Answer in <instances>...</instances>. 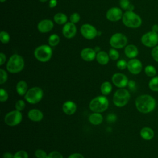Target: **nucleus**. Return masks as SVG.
Listing matches in <instances>:
<instances>
[{
    "label": "nucleus",
    "mask_w": 158,
    "mask_h": 158,
    "mask_svg": "<svg viewBox=\"0 0 158 158\" xmlns=\"http://www.w3.org/2000/svg\"><path fill=\"white\" fill-rule=\"evenodd\" d=\"M27 115L30 120L35 122H40L43 118V112L37 109H33L30 110Z\"/></svg>",
    "instance_id": "a211bd4d"
},
{
    "label": "nucleus",
    "mask_w": 158,
    "mask_h": 158,
    "mask_svg": "<svg viewBox=\"0 0 158 158\" xmlns=\"http://www.w3.org/2000/svg\"><path fill=\"white\" fill-rule=\"evenodd\" d=\"M128 40L127 36L121 33L114 34L110 38L109 43L115 49H121L125 47L127 44Z\"/></svg>",
    "instance_id": "6e6552de"
},
{
    "label": "nucleus",
    "mask_w": 158,
    "mask_h": 158,
    "mask_svg": "<svg viewBox=\"0 0 158 158\" xmlns=\"http://www.w3.org/2000/svg\"><path fill=\"white\" fill-rule=\"evenodd\" d=\"M109 56L110 59L113 60H116L119 57V52L115 48H111L109 50Z\"/></svg>",
    "instance_id": "2f4dec72"
},
{
    "label": "nucleus",
    "mask_w": 158,
    "mask_h": 158,
    "mask_svg": "<svg viewBox=\"0 0 158 158\" xmlns=\"http://www.w3.org/2000/svg\"><path fill=\"white\" fill-rule=\"evenodd\" d=\"M7 80V72L2 69H0V84L2 85L6 82Z\"/></svg>",
    "instance_id": "f704fd0d"
},
{
    "label": "nucleus",
    "mask_w": 158,
    "mask_h": 158,
    "mask_svg": "<svg viewBox=\"0 0 158 158\" xmlns=\"http://www.w3.org/2000/svg\"><path fill=\"white\" fill-rule=\"evenodd\" d=\"M60 41V38L57 34L51 35L48 38V43L50 46H57Z\"/></svg>",
    "instance_id": "c756f323"
},
{
    "label": "nucleus",
    "mask_w": 158,
    "mask_h": 158,
    "mask_svg": "<svg viewBox=\"0 0 158 158\" xmlns=\"http://www.w3.org/2000/svg\"><path fill=\"white\" fill-rule=\"evenodd\" d=\"M88 120L89 122L94 125H98L102 122L103 117L101 113L93 112L89 116Z\"/></svg>",
    "instance_id": "b1692460"
},
{
    "label": "nucleus",
    "mask_w": 158,
    "mask_h": 158,
    "mask_svg": "<svg viewBox=\"0 0 158 158\" xmlns=\"http://www.w3.org/2000/svg\"><path fill=\"white\" fill-rule=\"evenodd\" d=\"M80 32L82 36L87 40H93L97 35L98 31L96 28L88 23L83 24L80 28Z\"/></svg>",
    "instance_id": "9b49d317"
},
{
    "label": "nucleus",
    "mask_w": 158,
    "mask_h": 158,
    "mask_svg": "<svg viewBox=\"0 0 158 158\" xmlns=\"http://www.w3.org/2000/svg\"><path fill=\"white\" fill-rule=\"evenodd\" d=\"M0 40L2 43L3 44H7L10 41V35L9 34L5 31H2L0 33Z\"/></svg>",
    "instance_id": "7c9ffc66"
},
{
    "label": "nucleus",
    "mask_w": 158,
    "mask_h": 158,
    "mask_svg": "<svg viewBox=\"0 0 158 158\" xmlns=\"http://www.w3.org/2000/svg\"><path fill=\"white\" fill-rule=\"evenodd\" d=\"M35 156L36 158H46L48 154L44 150L38 149L35 151Z\"/></svg>",
    "instance_id": "e433bc0d"
},
{
    "label": "nucleus",
    "mask_w": 158,
    "mask_h": 158,
    "mask_svg": "<svg viewBox=\"0 0 158 158\" xmlns=\"http://www.w3.org/2000/svg\"><path fill=\"white\" fill-rule=\"evenodd\" d=\"M125 56L130 59L135 58L138 54V49L134 44H128L124 49Z\"/></svg>",
    "instance_id": "aec40b11"
},
{
    "label": "nucleus",
    "mask_w": 158,
    "mask_h": 158,
    "mask_svg": "<svg viewBox=\"0 0 158 158\" xmlns=\"http://www.w3.org/2000/svg\"><path fill=\"white\" fill-rule=\"evenodd\" d=\"M122 10L117 7L109 9L106 12V18L111 22H117L122 19L123 17Z\"/></svg>",
    "instance_id": "ddd939ff"
},
{
    "label": "nucleus",
    "mask_w": 158,
    "mask_h": 158,
    "mask_svg": "<svg viewBox=\"0 0 158 158\" xmlns=\"http://www.w3.org/2000/svg\"><path fill=\"white\" fill-rule=\"evenodd\" d=\"M28 85L24 80H20L16 85V91L19 95L25 96L28 91Z\"/></svg>",
    "instance_id": "5701e85b"
},
{
    "label": "nucleus",
    "mask_w": 158,
    "mask_h": 158,
    "mask_svg": "<svg viewBox=\"0 0 158 158\" xmlns=\"http://www.w3.org/2000/svg\"><path fill=\"white\" fill-rule=\"evenodd\" d=\"M6 60V56L3 52L0 53V65H2Z\"/></svg>",
    "instance_id": "c03bdc74"
},
{
    "label": "nucleus",
    "mask_w": 158,
    "mask_h": 158,
    "mask_svg": "<svg viewBox=\"0 0 158 158\" xmlns=\"http://www.w3.org/2000/svg\"><path fill=\"white\" fill-rule=\"evenodd\" d=\"M76 33L77 27L75 23L70 22L65 23L62 28V34L66 38H72L75 36Z\"/></svg>",
    "instance_id": "2eb2a0df"
},
{
    "label": "nucleus",
    "mask_w": 158,
    "mask_h": 158,
    "mask_svg": "<svg viewBox=\"0 0 158 158\" xmlns=\"http://www.w3.org/2000/svg\"><path fill=\"white\" fill-rule=\"evenodd\" d=\"M25 65L23 57L17 54L12 55L6 65V69L11 73H17L21 72Z\"/></svg>",
    "instance_id": "f03ea898"
},
{
    "label": "nucleus",
    "mask_w": 158,
    "mask_h": 158,
    "mask_svg": "<svg viewBox=\"0 0 158 158\" xmlns=\"http://www.w3.org/2000/svg\"><path fill=\"white\" fill-rule=\"evenodd\" d=\"M54 20L57 24H59V25L65 24L67 21V17L64 13H62V12L57 13L54 16Z\"/></svg>",
    "instance_id": "393cba45"
},
{
    "label": "nucleus",
    "mask_w": 158,
    "mask_h": 158,
    "mask_svg": "<svg viewBox=\"0 0 158 158\" xmlns=\"http://www.w3.org/2000/svg\"><path fill=\"white\" fill-rule=\"evenodd\" d=\"M46 158H64V157L59 152L57 151H53L48 154Z\"/></svg>",
    "instance_id": "ea45409f"
},
{
    "label": "nucleus",
    "mask_w": 158,
    "mask_h": 158,
    "mask_svg": "<svg viewBox=\"0 0 158 158\" xmlns=\"http://www.w3.org/2000/svg\"><path fill=\"white\" fill-rule=\"evenodd\" d=\"M117 67L120 70H124L127 68V62L125 60L120 59L117 62Z\"/></svg>",
    "instance_id": "4c0bfd02"
},
{
    "label": "nucleus",
    "mask_w": 158,
    "mask_h": 158,
    "mask_svg": "<svg viewBox=\"0 0 158 158\" xmlns=\"http://www.w3.org/2000/svg\"><path fill=\"white\" fill-rule=\"evenodd\" d=\"M157 158H158V157H157Z\"/></svg>",
    "instance_id": "603ef678"
},
{
    "label": "nucleus",
    "mask_w": 158,
    "mask_h": 158,
    "mask_svg": "<svg viewBox=\"0 0 158 158\" xmlns=\"http://www.w3.org/2000/svg\"><path fill=\"white\" fill-rule=\"evenodd\" d=\"M62 110L67 115H72L77 110L76 104L72 101H67L62 105Z\"/></svg>",
    "instance_id": "6ab92c4d"
},
{
    "label": "nucleus",
    "mask_w": 158,
    "mask_h": 158,
    "mask_svg": "<svg viewBox=\"0 0 158 158\" xmlns=\"http://www.w3.org/2000/svg\"><path fill=\"white\" fill-rule=\"evenodd\" d=\"M22 120V114L17 110H12L8 112L4 117V122L10 127H14L19 125Z\"/></svg>",
    "instance_id": "1a4fd4ad"
},
{
    "label": "nucleus",
    "mask_w": 158,
    "mask_h": 158,
    "mask_svg": "<svg viewBox=\"0 0 158 158\" xmlns=\"http://www.w3.org/2000/svg\"><path fill=\"white\" fill-rule=\"evenodd\" d=\"M3 158H14V155L9 152H4L2 156Z\"/></svg>",
    "instance_id": "de8ad7c7"
},
{
    "label": "nucleus",
    "mask_w": 158,
    "mask_h": 158,
    "mask_svg": "<svg viewBox=\"0 0 158 158\" xmlns=\"http://www.w3.org/2000/svg\"><path fill=\"white\" fill-rule=\"evenodd\" d=\"M117 120V116L114 114H109L107 117V120L109 123H113Z\"/></svg>",
    "instance_id": "79ce46f5"
},
{
    "label": "nucleus",
    "mask_w": 158,
    "mask_h": 158,
    "mask_svg": "<svg viewBox=\"0 0 158 158\" xmlns=\"http://www.w3.org/2000/svg\"><path fill=\"white\" fill-rule=\"evenodd\" d=\"M127 69L128 71L134 75L139 74L143 69L141 62L137 59H131L127 62Z\"/></svg>",
    "instance_id": "4468645a"
},
{
    "label": "nucleus",
    "mask_w": 158,
    "mask_h": 158,
    "mask_svg": "<svg viewBox=\"0 0 158 158\" xmlns=\"http://www.w3.org/2000/svg\"><path fill=\"white\" fill-rule=\"evenodd\" d=\"M108 107L109 101L104 96H98L94 98L89 104V107L93 112H103L107 109Z\"/></svg>",
    "instance_id": "20e7f679"
},
{
    "label": "nucleus",
    "mask_w": 158,
    "mask_h": 158,
    "mask_svg": "<svg viewBox=\"0 0 158 158\" xmlns=\"http://www.w3.org/2000/svg\"><path fill=\"white\" fill-rule=\"evenodd\" d=\"M43 89L38 86H35L30 88L26 94H25L24 98L26 101L31 104L38 103L43 98Z\"/></svg>",
    "instance_id": "0eeeda50"
},
{
    "label": "nucleus",
    "mask_w": 158,
    "mask_h": 158,
    "mask_svg": "<svg viewBox=\"0 0 158 158\" xmlns=\"http://www.w3.org/2000/svg\"><path fill=\"white\" fill-rule=\"evenodd\" d=\"M119 3L121 8L123 10L133 11L135 8L134 6L131 4L130 0H120Z\"/></svg>",
    "instance_id": "bb28decb"
},
{
    "label": "nucleus",
    "mask_w": 158,
    "mask_h": 158,
    "mask_svg": "<svg viewBox=\"0 0 158 158\" xmlns=\"http://www.w3.org/2000/svg\"><path fill=\"white\" fill-rule=\"evenodd\" d=\"M137 110L143 114H148L153 111L156 106L155 99L149 94H142L135 100Z\"/></svg>",
    "instance_id": "f257e3e1"
},
{
    "label": "nucleus",
    "mask_w": 158,
    "mask_h": 158,
    "mask_svg": "<svg viewBox=\"0 0 158 158\" xmlns=\"http://www.w3.org/2000/svg\"><path fill=\"white\" fill-rule=\"evenodd\" d=\"M141 137L145 140H151L154 136V132L150 127H143L140 131Z\"/></svg>",
    "instance_id": "412c9836"
},
{
    "label": "nucleus",
    "mask_w": 158,
    "mask_h": 158,
    "mask_svg": "<svg viewBox=\"0 0 158 158\" xmlns=\"http://www.w3.org/2000/svg\"><path fill=\"white\" fill-rule=\"evenodd\" d=\"M122 22L127 27L136 28L142 24L141 18L133 11L127 10L123 15Z\"/></svg>",
    "instance_id": "7ed1b4c3"
},
{
    "label": "nucleus",
    "mask_w": 158,
    "mask_h": 158,
    "mask_svg": "<svg viewBox=\"0 0 158 158\" xmlns=\"http://www.w3.org/2000/svg\"><path fill=\"white\" fill-rule=\"evenodd\" d=\"M68 158H85L84 156L80 153H73L70 154Z\"/></svg>",
    "instance_id": "a18cd8bd"
},
{
    "label": "nucleus",
    "mask_w": 158,
    "mask_h": 158,
    "mask_svg": "<svg viewBox=\"0 0 158 158\" xmlns=\"http://www.w3.org/2000/svg\"><path fill=\"white\" fill-rule=\"evenodd\" d=\"M15 109L19 111L23 110L25 107V103L24 101L22 99L18 100L15 104Z\"/></svg>",
    "instance_id": "72a5a7b5"
},
{
    "label": "nucleus",
    "mask_w": 158,
    "mask_h": 158,
    "mask_svg": "<svg viewBox=\"0 0 158 158\" xmlns=\"http://www.w3.org/2000/svg\"><path fill=\"white\" fill-rule=\"evenodd\" d=\"M14 158H28V155L25 151L20 150L14 154Z\"/></svg>",
    "instance_id": "473e14b6"
},
{
    "label": "nucleus",
    "mask_w": 158,
    "mask_h": 158,
    "mask_svg": "<svg viewBox=\"0 0 158 158\" xmlns=\"http://www.w3.org/2000/svg\"><path fill=\"white\" fill-rule=\"evenodd\" d=\"M148 86L152 91H158V76L152 77L150 80Z\"/></svg>",
    "instance_id": "cd10ccee"
},
{
    "label": "nucleus",
    "mask_w": 158,
    "mask_h": 158,
    "mask_svg": "<svg viewBox=\"0 0 158 158\" xmlns=\"http://www.w3.org/2000/svg\"><path fill=\"white\" fill-rule=\"evenodd\" d=\"M6 0H0V1L1 2H5Z\"/></svg>",
    "instance_id": "3c124183"
},
{
    "label": "nucleus",
    "mask_w": 158,
    "mask_h": 158,
    "mask_svg": "<svg viewBox=\"0 0 158 158\" xmlns=\"http://www.w3.org/2000/svg\"><path fill=\"white\" fill-rule=\"evenodd\" d=\"M52 55V50L49 45H41L37 47L34 51L35 58L40 62H46L49 61Z\"/></svg>",
    "instance_id": "39448f33"
},
{
    "label": "nucleus",
    "mask_w": 158,
    "mask_h": 158,
    "mask_svg": "<svg viewBox=\"0 0 158 158\" xmlns=\"http://www.w3.org/2000/svg\"><path fill=\"white\" fill-rule=\"evenodd\" d=\"M96 52L90 48H86L81 50L80 56L83 60L86 62L93 61L96 57Z\"/></svg>",
    "instance_id": "f3484780"
},
{
    "label": "nucleus",
    "mask_w": 158,
    "mask_h": 158,
    "mask_svg": "<svg viewBox=\"0 0 158 158\" xmlns=\"http://www.w3.org/2000/svg\"><path fill=\"white\" fill-rule=\"evenodd\" d=\"M40 1L42 2H46L48 0H39Z\"/></svg>",
    "instance_id": "8fccbe9b"
},
{
    "label": "nucleus",
    "mask_w": 158,
    "mask_h": 158,
    "mask_svg": "<svg viewBox=\"0 0 158 158\" xmlns=\"http://www.w3.org/2000/svg\"><path fill=\"white\" fill-rule=\"evenodd\" d=\"M130 98L129 91L125 88H120L117 90L113 96V102L114 105L118 107L125 106Z\"/></svg>",
    "instance_id": "423d86ee"
},
{
    "label": "nucleus",
    "mask_w": 158,
    "mask_h": 158,
    "mask_svg": "<svg viewBox=\"0 0 158 158\" xmlns=\"http://www.w3.org/2000/svg\"><path fill=\"white\" fill-rule=\"evenodd\" d=\"M112 90V86L109 81H104L101 86V91L104 96L109 94Z\"/></svg>",
    "instance_id": "a878e982"
},
{
    "label": "nucleus",
    "mask_w": 158,
    "mask_h": 158,
    "mask_svg": "<svg viewBox=\"0 0 158 158\" xmlns=\"http://www.w3.org/2000/svg\"><path fill=\"white\" fill-rule=\"evenodd\" d=\"M144 72L148 77H154L156 75V69L151 65H148L144 68Z\"/></svg>",
    "instance_id": "c85d7f7f"
},
{
    "label": "nucleus",
    "mask_w": 158,
    "mask_h": 158,
    "mask_svg": "<svg viewBox=\"0 0 158 158\" xmlns=\"http://www.w3.org/2000/svg\"><path fill=\"white\" fill-rule=\"evenodd\" d=\"M57 0H50L49 2V7L50 8H54L57 6Z\"/></svg>",
    "instance_id": "49530a36"
},
{
    "label": "nucleus",
    "mask_w": 158,
    "mask_h": 158,
    "mask_svg": "<svg viewBox=\"0 0 158 158\" xmlns=\"http://www.w3.org/2000/svg\"><path fill=\"white\" fill-rule=\"evenodd\" d=\"M80 14L77 12L73 13L70 17V22L73 23H78L80 21Z\"/></svg>",
    "instance_id": "58836bf2"
},
{
    "label": "nucleus",
    "mask_w": 158,
    "mask_h": 158,
    "mask_svg": "<svg viewBox=\"0 0 158 158\" xmlns=\"http://www.w3.org/2000/svg\"><path fill=\"white\" fill-rule=\"evenodd\" d=\"M9 98V95L7 92L6 91V90H5L3 88H1L0 89V100L1 102H6Z\"/></svg>",
    "instance_id": "c9c22d12"
},
{
    "label": "nucleus",
    "mask_w": 158,
    "mask_h": 158,
    "mask_svg": "<svg viewBox=\"0 0 158 158\" xmlns=\"http://www.w3.org/2000/svg\"><path fill=\"white\" fill-rule=\"evenodd\" d=\"M142 44L148 48H154L158 44V33L152 31L144 33L141 38Z\"/></svg>",
    "instance_id": "9d476101"
},
{
    "label": "nucleus",
    "mask_w": 158,
    "mask_h": 158,
    "mask_svg": "<svg viewBox=\"0 0 158 158\" xmlns=\"http://www.w3.org/2000/svg\"><path fill=\"white\" fill-rule=\"evenodd\" d=\"M128 86L129 89L132 91H134L136 89V83L134 80H129Z\"/></svg>",
    "instance_id": "37998d69"
},
{
    "label": "nucleus",
    "mask_w": 158,
    "mask_h": 158,
    "mask_svg": "<svg viewBox=\"0 0 158 158\" xmlns=\"http://www.w3.org/2000/svg\"><path fill=\"white\" fill-rule=\"evenodd\" d=\"M151 31H154V32H156L158 33V25L157 24H154L152 27H151Z\"/></svg>",
    "instance_id": "09e8293b"
},
{
    "label": "nucleus",
    "mask_w": 158,
    "mask_h": 158,
    "mask_svg": "<svg viewBox=\"0 0 158 158\" xmlns=\"http://www.w3.org/2000/svg\"><path fill=\"white\" fill-rule=\"evenodd\" d=\"M54 27V23L52 20L49 19H44L41 20L37 25L38 31L41 33H48L52 30Z\"/></svg>",
    "instance_id": "dca6fc26"
},
{
    "label": "nucleus",
    "mask_w": 158,
    "mask_h": 158,
    "mask_svg": "<svg viewBox=\"0 0 158 158\" xmlns=\"http://www.w3.org/2000/svg\"><path fill=\"white\" fill-rule=\"evenodd\" d=\"M112 81L116 87L124 88L128 85V80L125 74L122 73H116L112 75Z\"/></svg>",
    "instance_id": "f8f14e48"
},
{
    "label": "nucleus",
    "mask_w": 158,
    "mask_h": 158,
    "mask_svg": "<svg viewBox=\"0 0 158 158\" xmlns=\"http://www.w3.org/2000/svg\"><path fill=\"white\" fill-rule=\"evenodd\" d=\"M97 62L101 65H106L109 61V56L105 51H99L97 52L96 57Z\"/></svg>",
    "instance_id": "4be33fe9"
},
{
    "label": "nucleus",
    "mask_w": 158,
    "mask_h": 158,
    "mask_svg": "<svg viewBox=\"0 0 158 158\" xmlns=\"http://www.w3.org/2000/svg\"><path fill=\"white\" fill-rule=\"evenodd\" d=\"M151 56L153 59L158 62V45L154 47L151 51Z\"/></svg>",
    "instance_id": "a19ab883"
}]
</instances>
